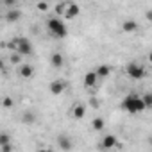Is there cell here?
Wrapping results in <instances>:
<instances>
[{"label":"cell","instance_id":"obj_25","mask_svg":"<svg viewBox=\"0 0 152 152\" xmlns=\"http://www.w3.org/2000/svg\"><path fill=\"white\" fill-rule=\"evenodd\" d=\"M4 4H6L7 7H15V4H16V0H4Z\"/></svg>","mask_w":152,"mask_h":152},{"label":"cell","instance_id":"obj_23","mask_svg":"<svg viewBox=\"0 0 152 152\" xmlns=\"http://www.w3.org/2000/svg\"><path fill=\"white\" fill-rule=\"evenodd\" d=\"M64 6H66V4H57V6H56V15L61 16V15L64 13Z\"/></svg>","mask_w":152,"mask_h":152},{"label":"cell","instance_id":"obj_2","mask_svg":"<svg viewBox=\"0 0 152 152\" xmlns=\"http://www.w3.org/2000/svg\"><path fill=\"white\" fill-rule=\"evenodd\" d=\"M47 27H48V31L54 38H64L68 34V27L61 18H50L47 22Z\"/></svg>","mask_w":152,"mask_h":152},{"label":"cell","instance_id":"obj_22","mask_svg":"<svg viewBox=\"0 0 152 152\" xmlns=\"http://www.w3.org/2000/svg\"><path fill=\"white\" fill-rule=\"evenodd\" d=\"M0 150H2V152H11V150H13L11 141H7V143H4V145H0Z\"/></svg>","mask_w":152,"mask_h":152},{"label":"cell","instance_id":"obj_19","mask_svg":"<svg viewBox=\"0 0 152 152\" xmlns=\"http://www.w3.org/2000/svg\"><path fill=\"white\" fill-rule=\"evenodd\" d=\"M141 100H143V104H145V107H147V109L152 106V95H150V93H145V95L141 97Z\"/></svg>","mask_w":152,"mask_h":152},{"label":"cell","instance_id":"obj_16","mask_svg":"<svg viewBox=\"0 0 152 152\" xmlns=\"http://www.w3.org/2000/svg\"><path fill=\"white\" fill-rule=\"evenodd\" d=\"M22 122H23L25 125H32V124L36 122V115H34L32 111H25V113L22 115Z\"/></svg>","mask_w":152,"mask_h":152},{"label":"cell","instance_id":"obj_14","mask_svg":"<svg viewBox=\"0 0 152 152\" xmlns=\"http://www.w3.org/2000/svg\"><path fill=\"white\" fill-rule=\"evenodd\" d=\"M57 145H59V148H63V150H70L72 148V140L68 138V136H59L57 138Z\"/></svg>","mask_w":152,"mask_h":152},{"label":"cell","instance_id":"obj_26","mask_svg":"<svg viewBox=\"0 0 152 152\" xmlns=\"http://www.w3.org/2000/svg\"><path fill=\"white\" fill-rule=\"evenodd\" d=\"M90 104H91L93 107H97V106H99V100H97V99H91V100H90Z\"/></svg>","mask_w":152,"mask_h":152},{"label":"cell","instance_id":"obj_13","mask_svg":"<svg viewBox=\"0 0 152 152\" xmlns=\"http://www.w3.org/2000/svg\"><path fill=\"white\" fill-rule=\"evenodd\" d=\"M63 63H64V59H63V56H61L59 52H54V54L50 56V64H52L54 68H61Z\"/></svg>","mask_w":152,"mask_h":152},{"label":"cell","instance_id":"obj_3","mask_svg":"<svg viewBox=\"0 0 152 152\" xmlns=\"http://www.w3.org/2000/svg\"><path fill=\"white\" fill-rule=\"evenodd\" d=\"M125 72H127L129 77L134 79V81H141L145 77V68L141 64H138V63H129L125 66Z\"/></svg>","mask_w":152,"mask_h":152},{"label":"cell","instance_id":"obj_12","mask_svg":"<svg viewBox=\"0 0 152 152\" xmlns=\"http://www.w3.org/2000/svg\"><path fill=\"white\" fill-rule=\"evenodd\" d=\"M97 77L99 79H104V77H109V73H111V66L109 64H100L99 68H97Z\"/></svg>","mask_w":152,"mask_h":152},{"label":"cell","instance_id":"obj_18","mask_svg":"<svg viewBox=\"0 0 152 152\" xmlns=\"http://www.w3.org/2000/svg\"><path fill=\"white\" fill-rule=\"evenodd\" d=\"M0 104H2V107H4V109H13V107H15V100H13L11 97H4Z\"/></svg>","mask_w":152,"mask_h":152},{"label":"cell","instance_id":"obj_17","mask_svg":"<svg viewBox=\"0 0 152 152\" xmlns=\"http://www.w3.org/2000/svg\"><path fill=\"white\" fill-rule=\"evenodd\" d=\"M104 125H106L104 118H93V122H91V127H93L95 131H102V129H104Z\"/></svg>","mask_w":152,"mask_h":152},{"label":"cell","instance_id":"obj_5","mask_svg":"<svg viewBox=\"0 0 152 152\" xmlns=\"http://www.w3.org/2000/svg\"><path fill=\"white\" fill-rule=\"evenodd\" d=\"M81 15V9H79V6L77 4H66L64 6V13H63V16L66 18V20H73V18H77Z\"/></svg>","mask_w":152,"mask_h":152},{"label":"cell","instance_id":"obj_10","mask_svg":"<svg viewBox=\"0 0 152 152\" xmlns=\"http://www.w3.org/2000/svg\"><path fill=\"white\" fill-rule=\"evenodd\" d=\"M84 115H86V107H84L83 104H75V106L72 107V116H73L75 120L84 118Z\"/></svg>","mask_w":152,"mask_h":152},{"label":"cell","instance_id":"obj_4","mask_svg":"<svg viewBox=\"0 0 152 152\" xmlns=\"http://www.w3.org/2000/svg\"><path fill=\"white\" fill-rule=\"evenodd\" d=\"M16 52L20 56H31L32 54V43L27 38H16Z\"/></svg>","mask_w":152,"mask_h":152},{"label":"cell","instance_id":"obj_6","mask_svg":"<svg viewBox=\"0 0 152 152\" xmlns=\"http://www.w3.org/2000/svg\"><path fill=\"white\" fill-rule=\"evenodd\" d=\"M48 90H50V93H52V95H61V93L66 90V83H64V81H61V79L52 81V83H50V86H48Z\"/></svg>","mask_w":152,"mask_h":152},{"label":"cell","instance_id":"obj_24","mask_svg":"<svg viewBox=\"0 0 152 152\" xmlns=\"http://www.w3.org/2000/svg\"><path fill=\"white\" fill-rule=\"evenodd\" d=\"M11 63H15V64H18V63H20V54H18V52L11 56Z\"/></svg>","mask_w":152,"mask_h":152},{"label":"cell","instance_id":"obj_11","mask_svg":"<svg viewBox=\"0 0 152 152\" xmlns=\"http://www.w3.org/2000/svg\"><path fill=\"white\" fill-rule=\"evenodd\" d=\"M97 81H99V77H97L95 72H88V73L84 75V86H86V88H93V86L97 84Z\"/></svg>","mask_w":152,"mask_h":152},{"label":"cell","instance_id":"obj_8","mask_svg":"<svg viewBox=\"0 0 152 152\" xmlns=\"http://www.w3.org/2000/svg\"><path fill=\"white\" fill-rule=\"evenodd\" d=\"M18 73H20V77H23V79H31L34 75V68L31 64H20Z\"/></svg>","mask_w":152,"mask_h":152},{"label":"cell","instance_id":"obj_9","mask_svg":"<svg viewBox=\"0 0 152 152\" xmlns=\"http://www.w3.org/2000/svg\"><path fill=\"white\" fill-rule=\"evenodd\" d=\"M20 18H22V11L15 9V7H9V11H7V15H6V20H7L9 23H16Z\"/></svg>","mask_w":152,"mask_h":152},{"label":"cell","instance_id":"obj_15","mask_svg":"<svg viewBox=\"0 0 152 152\" xmlns=\"http://www.w3.org/2000/svg\"><path fill=\"white\" fill-rule=\"evenodd\" d=\"M122 29H124V32H134V31H138V23L134 20H125L122 23Z\"/></svg>","mask_w":152,"mask_h":152},{"label":"cell","instance_id":"obj_7","mask_svg":"<svg viewBox=\"0 0 152 152\" xmlns=\"http://www.w3.org/2000/svg\"><path fill=\"white\" fill-rule=\"evenodd\" d=\"M116 141H118V138H116L115 134H106V136L102 138V143H100V148H104V150H109V148H115V145H116Z\"/></svg>","mask_w":152,"mask_h":152},{"label":"cell","instance_id":"obj_21","mask_svg":"<svg viewBox=\"0 0 152 152\" xmlns=\"http://www.w3.org/2000/svg\"><path fill=\"white\" fill-rule=\"evenodd\" d=\"M36 7H38V11H41V13H47V11H48V4H47V2H38Z\"/></svg>","mask_w":152,"mask_h":152},{"label":"cell","instance_id":"obj_20","mask_svg":"<svg viewBox=\"0 0 152 152\" xmlns=\"http://www.w3.org/2000/svg\"><path fill=\"white\" fill-rule=\"evenodd\" d=\"M7 141H11V136H9L7 132H0V145H4V143H7Z\"/></svg>","mask_w":152,"mask_h":152},{"label":"cell","instance_id":"obj_1","mask_svg":"<svg viewBox=\"0 0 152 152\" xmlns=\"http://www.w3.org/2000/svg\"><path fill=\"white\" fill-rule=\"evenodd\" d=\"M122 109L127 111L129 115H138V113H143L147 107H145V104H143V100H141L140 95L131 93V95H127V97L124 99V102H122Z\"/></svg>","mask_w":152,"mask_h":152}]
</instances>
